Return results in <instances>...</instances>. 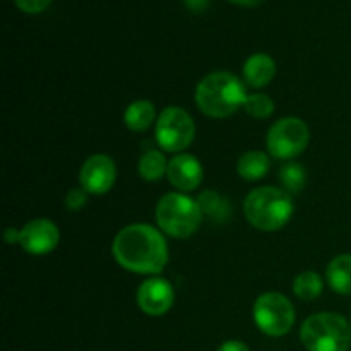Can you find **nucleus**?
Returning <instances> with one entry per match:
<instances>
[{
  "instance_id": "nucleus-1",
  "label": "nucleus",
  "mask_w": 351,
  "mask_h": 351,
  "mask_svg": "<svg viewBox=\"0 0 351 351\" xmlns=\"http://www.w3.org/2000/svg\"><path fill=\"white\" fill-rule=\"evenodd\" d=\"M113 257L123 269L137 274H158L168 263V245L154 226L130 225L113 240Z\"/></svg>"
},
{
  "instance_id": "nucleus-2",
  "label": "nucleus",
  "mask_w": 351,
  "mask_h": 351,
  "mask_svg": "<svg viewBox=\"0 0 351 351\" xmlns=\"http://www.w3.org/2000/svg\"><path fill=\"white\" fill-rule=\"evenodd\" d=\"M245 99V86L230 72H213L195 89V103L202 113L213 119L230 117L243 106Z\"/></svg>"
},
{
  "instance_id": "nucleus-3",
  "label": "nucleus",
  "mask_w": 351,
  "mask_h": 351,
  "mask_svg": "<svg viewBox=\"0 0 351 351\" xmlns=\"http://www.w3.org/2000/svg\"><path fill=\"white\" fill-rule=\"evenodd\" d=\"M243 213L252 226L261 232H276L290 221L293 202L290 194L281 189H254L243 202Z\"/></svg>"
},
{
  "instance_id": "nucleus-4",
  "label": "nucleus",
  "mask_w": 351,
  "mask_h": 351,
  "mask_svg": "<svg viewBox=\"0 0 351 351\" xmlns=\"http://www.w3.org/2000/svg\"><path fill=\"white\" fill-rule=\"evenodd\" d=\"M300 339L308 351H348L351 326L336 312H321L304 322Z\"/></svg>"
},
{
  "instance_id": "nucleus-5",
  "label": "nucleus",
  "mask_w": 351,
  "mask_h": 351,
  "mask_svg": "<svg viewBox=\"0 0 351 351\" xmlns=\"http://www.w3.org/2000/svg\"><path fill=\"white\" fill-rule=\"evenodd\" d=\"M156 221L167 235L173 239H187L201 226L202 211L197 201L189 195L171 192L163 195L158 202Z\"/></svg>"
},
{
  "instance_id": "nucleus-6",
  "label": "nucleus",
  "mask_w": 351,
  "mask_h": 351,
  "mask_svg": "<svg viewBox=\"0 0 351 351\" xmlns=\"http://www.w3.org/2000/svg\"><path fill=\"white\" fill-rule=\"evenodd\" d=\"M257 328L267 336H285L295 324V308L285 295L269 291L257 298L254 305Z\"/></svg>"
},
{
  "instance_id": "nucleus-7",
  "label": "nucleus",
  "mask_w": 351,
  "mask_h": 351,
  "mask_svg": "<svg viewBox=\"0 0 351 351\" xmlns=\"http://www.w3.org/2000/svg\"><path fill=\"white\" fill-rule=\"evenodd\" d=\"M195 136L192 117L178 106H168L156 122V141L168 153H178L191 146Z\"/></svg>"
},
{
  "instance_id": "nucleus-8",
  "label": "nucleus",
  "mask_w": 351,
  "mask_h": 351,
  "mask_svg": "<svg viewBox=\"0 0 351 351\" xmlns=\"http://www.w3.org/2000/svg\"><path fill=\"white\" fill-rule=\"evenodd\" d=\"M308 127L304 120L288 117L274 123L267 132V149L274 158L288 160L305 151L308 144Z\"/></svg>"
},
{
  "instance_id": "nucleus-9",
  "label": "nucleus",
  "mask_w": 351,
  "mask_h": 351,
  "mask_svg": "<svg viewBox=\"0 0 351 351\" xmlns=\"http://www.w3.org/2000/svg\"><path fill=\"white\" fill-rule=\"evenodd\" d=\"M115 161L106 154H95L82 165L79 182L88 194H105L115 184Z\"/></svg>"
},
{
  "instance_id": "nucleus-10",
  "label": "nucleus",
  "mask_w": 351,
  "mask_h": 351,
  "mask_svg": "<svg viewBox=\"0 0 351 351\" xmlns=\"http://www.w3.org/2000/svg\"><path fill=\"white\" fill-rule=\"evenodd\" d=\"M175 300L173 287L163 278H151L144 281L137 290V305L141 311L153 317L165 315L171 308Z\"/></svg>"
},
{
  "instance_id": "nucleus-11",
  "label": "nucleus",
  "mask_w": 351,
  "mask_h": 351,
  "mask_svg": "<svg viewBox=\"0 0 351 351\" xmlns=\"http://www.w3.org/2000/svg\"><path fill=\"white\" fill-rule=\"evenodd\" d=\"M58 239L57 225L45 218L33 219L19 232V245L33 256L51 252L58 245Z\"/></svg>"
},
{
  "instance_id": "nucleus-12",
  "label": "nucleus",
  "mask_w": 351,
  "mask_h": 351,
  "mask_svg": "<svg viewBox=\"0 0 351 351\" xmlns=\"http://www.w3.org/2000/svg\"><path fill=\"white\" fill-rule=\"evenodd\" d=\"M168 180L178 191H195L201 185L204 170L201 161L192 154H178L168 163Z\"/></svg>"
},
{
  "instance_id": "nucleus-13",
  "label": "nucleus",
  "mask_w": 351,
  "mask_h": 351,
  "mask_svg": "<svg viewBox=\"0 0 351 351\" xmlns=\"http://www.w3.org/2000/svg\"><path fill=\"white\" fill-rule=\"evenodd\" d=\"M276 74V62L266 53H256L243 65V79L250 88H264Z\"/></svg>"
},
{
  "instance_id": "nucleus-14",
  "label": "nucleus",
  "mask_w": 351,
  "mask_h": 351,
  "mask_svg": "<svg viewBox=\"0 0 351 351\" xmlns=\"http://www.w3.org/2000/svg\"><path fill=\"white\" fill-rule=\"evenodd\" d=\"M271 168V161L266 153L263 151H249V153L242 154L237 163V171L243 180L256 182L261 180L267 175Z\"/></svg>"
},
{
  "instance_id": "nucleus-15",
  "label": "nucleus",
  "mask_w": 351,
  "mask_h": 351,
  "mask_svg": "<svg viewBox=\"0 0 351 351\" xmlns=\"http://www.w3.org/2000/svg\"><path fill=\"white\" fill-rule=\"evenodd\" d=\"M328 281L336 293L351 295V254H343L329 263Z\"/></svg>"
},
{
  "instance_id": "nucleus-16",
  "label": "nucleus",
  "mask_w": 351,
  "mask_h": 351,
  "mask_svg": "<svg viewBox=\"0 0 351 351\" xmlns=\"http://www.w3.org/2000/svg\"><path fill=\"white\" fill-rule=\"evenodd\" d=\"M154 117H156V112H154L153 103L139 99V101L130 103L129 108L125 110L123 122L132 132H144L154 123Z\"/></svg>"
},
{
  "instance_id": "nucleus-17",
  "label": "nucleus",
  "mask_w": 351,
  "mask_h": 351,
  "mask_svg": "<svg viewBox=\"0 0 351 351\" xmlns=\"http://www.w3.org/2000/svg\"><path fill=\"white\" fill-rule=\"evenodd\" d=\"M202 216L213 223H225L230 218V204L223 195L215 191H204L197 197Z\"/></svg>"
},
{
  "instance_id": "nucleus-18",
  "label": "nucleus",
  "mask_w": 351,
  "mask_h": 351,
  "mask_svg": "<svg viewBox=\"0 0 351 351\" xmlns=\"http://www.w3.org/2000/svg\"><path fill=\"white\" fill-rule=\"evenodd\" d=\"M168 170V163L165 154L158 149H149L141 156L139 160V175L146 182L160 180Z\"/></svg>"
},
{
  "instance_id": "nucleus-19",
  "label": "nucleus",
  "mask_w": 351,
  "mask_h": 351,
  "mask_svg": "<svg viewBox=\"0 0 351 351\" xmlns=\"http://www.w3.org/2000/svg\"><path fill=\"white\" fill-rule=\"evenodd\" d=\"M322 280L317 273L314 271H305V273L298 274L295 278V283H293V291L300 300L305 302H311L315 300L319 295L322 293Z\"/></svg>"
},
{
  "instance_id": "nucleus-20",
  "label": "nucleus",
  "mask_w": 351,
  "mask_h": 351,
  "mask_svg": "<svg viewBox=\"0 0 351 351\" xmlns=\"http://www.w3.org/2000/svg\"><path fill=\"white\" fill-rule=\"evenodd\" d=\"M305 180H307V171L295 161L283 165L280 170V182L287 194H298L305 187Z\"/></svg>"
},
{
  "instance_id": "nucleus-21",
  "label": "nucleus",
  "mask_w": 351,
  "mask_h": 351,
  "mask_svg": "<svg viewBox=\"0 0 351 351\" xmlns=\"http://www.w3.org/2000/svg\"><path fill=\"white\" fill-rule=\"evenodd\" d=\"M243 108L254 119H267L274 112V101L267 95H249Z\"/></svg>"
},
{
  "instance_id": "nucleus-22",
  "label": "nucleus",
  "mask_w": 351,
  "mask_h": 351,
  "mask_svg": "<svg viewBox=\"0 0 351 351\" xmlns=\"http://www.w3.org/2000/svg\"><path fill=\"white\" fill-rule=\"evenodd\" d=\"M86 202H88V192L84 189H72L65 195V208L69 211H79V209L84 208Z\"/></svg>"
},
{
  "instance_id": "nucleus-23",
  "label": "nucleus",
  "mask_w": 351,
  "mask_h": 351,
  "mask_svg": "<svg viewBox=\"0 0 351 351\" xmlns=\"http://www.w3.org/2000/svg\"><path fill=\"white\" fill-rule=\"evenodd\" d=\"M14 2H16V5L19 7L23 12L38 14L41 12V10L47 9L51 3V0H14Z\"/></svg>"
},
{
  "instance_id": "nucleus-24",
  "label": "nucleus",
  "mask_w": 351,
  "mask_h": 351,
  "mask_svg": "<svg viewBox=\"0 0 351 351\" xmlns=\"http://www.w3.org/2000/svg\"><path fill=\"white\" fill-rule=\"evenodd\" d=\"M218 351H250L249 346L243 345L242 341H226L219 346Z\"/></svg>"
},
{
  "instance_id": "nucleus-25",
  "label": "nucleus",
  "mask_w": 351,
  "mask_h": 351,
  "mask_svg": "<svg viewBox=\"0 0 351 351\" xmlns=\"http://www.w3.org/2000/svg\"><path fill=\"white\" fill-rule=\"evenodd\" d=\"M184 2L185 5H187L191 10H194V12H202L204 9H208L211 0H184Z\"/></svg>"
},
{
  "instance_id": "nucleus-26",
  "label": "nucleus",
  "mask_w": 351,
  "mask_h": 351,
  "mask_svg": "<svg viewBox=\"0 0 351 351\" xmlns=\"http://www.w3.org/2000/svg\"><path fill=\"white\" fill-rule=\"evenodd\" d=\"M3 237H5L7 243L19 242V232H17L16 228H7L5 233H3Z\"/></svg>"
},
{
  "instance_id": "nucleus-27",
  "label": "nucleus",
  "mask_w": 351,
  "mask_h": 351,
  "mask_svg": "<svg viewBox=\"0 0 351 351\" xmlns=\"http://www.w3.org/2000/svg\"><path fill=\"white\" fill-rule=\"evenodd\" d=\"M230 2L237 3V5H243V7H256L259 5L263 0H230Z\"/></svg>"
}]
</instances>
